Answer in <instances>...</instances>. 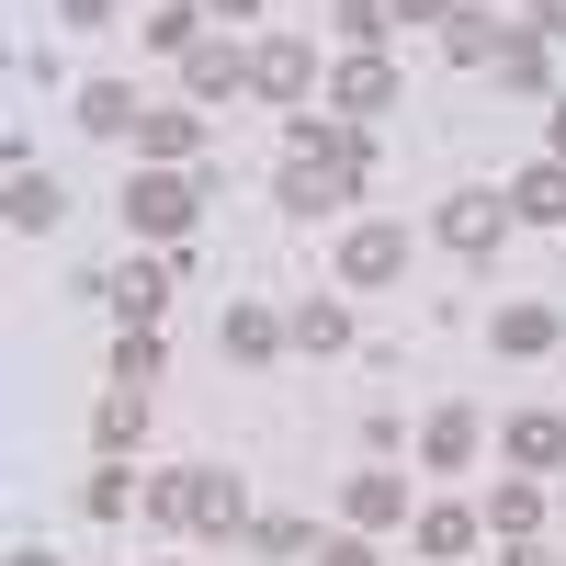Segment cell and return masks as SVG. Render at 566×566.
<instances>
[{"label": "cell", "mask_w": 566, "mask_h": 566, "mask_svg": "<svg viewBox=\"0 0 566 566\" xmlns=\"http://www.w3.org/2000/svg\"><path fill=\"white\" fill-rule=\"evenodd\" d=\"M442 45H453V69H488V80H510V91H544V45L510 34V23H476V12H464Z\"/></svg>", "instance_id": "6da1fadb"}, {"label": "cell", "mask_w": 566, "mask_h": 566, "mask_svg": "<svg viewBox=\"0 0 566 566\" xmlns=\"http://www.w3.org/2000/svg\"><path fill=\"white\" fill-rule=\"evenodd\" d=\"M148 499H159V522H181V533H239V522H250L227 464H216V476H159Z\"/></svg>", "instance_id": "7a4b0ae2"}, {"label": "cell", "mask_w": 566, "mask_h": 566, "mask_svg": "<svg viewBox=\"0 0 566 566\" xmlns=\"http://www.w3.org/2000/svg\"><path fill=\"white\" fill-rule=\"evenodd\" d=\"M363 181H374V159H328V148H295V159H283V205H295V216H328V205H352Z\"/></svg>", "instance_id": "3957f363"}, {"label": "cell", "mask_w": 566, "mask_h": 566, "mask_svg": "<svg viewBox=\"0 0 566 566\" xmlns=\"http://www.w3.org/2000/svg\"><path fill=\"white\" fill-rule=\"evenodd\" d=\"M193 205H205V181H181V170H136V181H125V216L148 227V239H181Z\"/></svg>", "instance_id": "277c9868"}, {"label": "cell", "mask_w": 566, "mask_h": 566, "mask_svg": "<svg viewBox=\"0 0 566 566\" xmlns=\"http://www.w3.org/2000/svg\"><path fill=\"white\" fill-rule=\"evenodd\" d=\"M442 239H453L464 261H488V250L510 239V205H499V193H453V205H442Z\"/></svg>", "instance_id": "5b68a950"}, {"label": "cell", "mask_w": 566, "mask_h": 566, "mask_svg": "<svg viewBox=\"0 0 566 566\" xmlns=\"http://www.w3.org/2000/svg\"><path fill=\"white\" fill-rule=\"evenodd\" d=\"M181 80H193V103H239V91H261V69L239 57V45H193Z\"/></svg>", "instance_id": "8992f818"}, {"label": "cell", "mask_w": 566, "mask_h": 566, "mask_svg": "<svg viewBox=\"0 0 566 566\" xmlns=\"http://www.w3.org/2000/svg\"><path fill=\"white\" fill-rule=\"evenodd\" d=\"M328 103H340V125H363V114H386V103H397V69L374 57V45H363V57H352L340 80H328Z\"/></svg>", "instance_id": "52a82bcc"}, {"label": "cell", "mask_w": 566, "mask_h": 566, "mask_svg": "<svg viewBox=\"0 0 566 566\" xmlns=\"http://www.w3.org/2000/svg\"><path fill=\"white\" fill-rule=\"evenodd\" d=\"M0 216H12L23 239H34V227H57V216H69V193H57V181H45L34 159H12V193H0Z\"/></svg>", "instance_id": "ba28073f"}, {"label": "cell", "mask_w": 566, "mask_h": 566, "mask_svg": "<svg viewBox=\"0 0 566 566\" xmlns=\"http://www.w3.org/2000/svg\"><path fill=\"white\" fill-rule=\"evenodd\" d=\"M340 272H352V283H397V272H408V227H352Z\"/></svg>", "instance_id": "9c48e42d"}, {"label": "cell", "mask_w": 566, "mask_h": 566, "mask_svg": "<svg viewBox=\"0 0 566 566\" xmlns=\"http://www.w3.org/2000/svg\"><path fill=\"white\" fill-rule=\"evenodd\" d=\"M250 69H261V91H272V103H306V91H317V57H306L295 34H272V45H261Z\"/></svg>", "instance_id": "30bf717a"}, {"label": "cell", "mask_w": 566, "mask_h": 566, "mask_svg": "<svg viewBox=\"0 0 566 566\" xmlns=\"http://www.w3.org/2000/svg\"><path fill=\"white\" fill-rule=\"evenodd\" d=\"M136 148L170 170V159H193V148H205V125H193V114H170V103H148V114H136Z\"/></svg>", "instance_id": "8fae6325"}, {"label": "cell", "mask_w": 566, "mask_h": 566, "mask_svg": "<svg viewBox=\"0 0 566 566\" xmlns=\"http://www.w3.org/2000/svg\"><path fill=\"white\" fill-rule=\"evenodd\" d=\"M170 283H181V272H170V261H125V272H114V283H103V295H114V306H125V317H136V328H148V317H159V295H170Z\"/></svg>", "instance_id": "7c38bea8"}, {"label": "cell", "mask_w": 566, "mask_h": 566, "mask_svg": "<svg viewBox=\"0 0 566 566\" xmlns=\"http://www.w3.org/2000/svg\"><path fill=\"white\" fill-rule=\"evenodd\" d=\"M136 114H148V103H136L125 80H91V91H80V125H91V136H125Z\"/></svg>", "instance_id": "4fadbf2b"}, {"label": "cell", "mask_w": 566, "mask_h": 566, "mask_svg": "<svg viewBox=\"0 0 566 566\" xmlns=\"http://www.w3.org/2000/svg\"><path fill=\"white\" fill-rule=\"evenodd\" d=\"M510 464H522V476H555V464H566V431H555V419H510Z\"/></svg>", "instance_id": "5bb4252c"}, {"label": "cell", "mask_w": 566, "mask_h": 566, "mask_svg": "<svg viewBox=\"0 0 566 566\" xmlns=\"http://www.w3.org/2000/svg\"><path fill=\"white\" fill-rule=\"evenodd\" d=\"M510 216H566V159H544V170H522V181H510Z\"/></svg>", "instance_id": "9a60e30c"}, {"label": "cell", "mask_w": 566, "mask_h": 566, "mask_svg": "<svg viewBox=\"0 0 566 566\" xmlns=\"http://www.w3.org/2000/svg\"><path fill=\"white\" fill-rule=\"evenodd\" d=\"M419 453H431V464H476V419H464V408H442L431 431H419Z\"/></svg>", "instance_id": "2e32d148"}, {"label": "cell", "mask_w": 566, "mask_h": 566, "mask_svg": "<svg viewBox=\"0 0 566 566\" xmlns=\"http://www.w3.org/2000/svg\"><path fill=\"white\" fill-rule=\"evenodd\" d=\"M272 340H283V317H272V306H227V352H239V363H261Z\"/></svg>", "instance_id": "e0dca14e"}, {"label": "cell", "mask_w": 566, "mask_h": 566, "mask_svg": "<svg viewBox=\"0 0 566 566\" xmlns=\"http://www.w3.org/2000/svg\"><path fill=\"white\" fill-rule=\"evenodd\" d=\"M499 352H522V363L555 352V317H544V306H499Z\"/></svg>", "instance_id": "ac0fdd59"}, {"label": "cell", "mask_w": 566, "mask_h": 566, "mask_svg": "<svg viewBox=\"0 0 566 566\" xmlns=\"http://www.w3.org/2000/svg\"><path fill=\"white\" fill-rule=\"evenodd\" d=\"M295 340H306V352H340V340H352V317L328 306V295H306V306H295Z\"/></svg>", "instance_id": "d6986e66"}, {"label": "cell", "mask_w": 566, "mask_h": 566, "mask_svg": "<svg viewBox=\"0 0 566 566\" xmlns=\"http://www.w3.org/2000/svg\"><path fill=\"white\" fill-rule=\"evenodd\" d=\"M464 544H476V522H464V510H431V522H419V555H431V566H453Z\"/></svg>", "instance_id": "ffe728a7"}, {"label": "cell", "mask_w": 566, "mask_h": 566, "mask_svg": "<svg viewBox=\"0 0 566 566\" xmlns=\"http://www.w3.org/2000/svg\"><path fill=\"white\" fill-rule=\"evenodd\" d=\"M488 522H499V533H510V544H522V533H533V522H544V499H533V476H522V488H499V499H488Z\"/></svg>", "instance_id": "44dd1931"}, {"label": "cell", "mask_w": 566, "mask_h": 566, "mask_svg": "<svg viewBox=\"0 0 566 566\" xmlns=\"http://www.w3.org/2000/svg\"><path fill=\"white\" fill-rule=\"evenodd\" d=\"M328 23H340V34H352V45H374V34H386V23H397V12H386V0H328Z\"/></svg>", "instance_id": "7402d4cb"}, {"label": "cell", "mask_w": 566, "mask_h": 566, "mask_svg": "<svg viewBox=\"0 0 566 566\" xmlns=\"http://www.w3.org/2000/svg\"><path fill=\"white\" fill-rule=\"evenodd\" d=\"M352 522H363V533L397 522V476H352Z\"/></svg>", "instance_id": "603a6c76"}, {"label": "cell", "mask_w": 566, "mask_h": 566, "mask_svg": "<svg viewBox=\"0 0 566 566\" xmlns=\"http://www.w3.org/2000/svg\"><path fill=\"white\" fill-rule=\"evenodd\" d=\"M136 431H148V408H136V386H114V397H103V442H114V453H125V442H136Z\"/></svg>", "instance_id": "cb8c5ba5"}, {"label": "cell", "mask_w": 566, "mask_h": 566, "mask_svg": "<svg viewBox=\"0 0 566 566\" xmlns=\"http://www.w3.org/2000/svg\"><path fill=\"white\" fill-rule=\"evenodd\" d=\"M148 45H159V57H193L205 34H193V12H148Z\"/></svg>", "instance_id": "d4e9b609"}, {"label": "cell", "mask_w": 566, "mask_h": 566, "mask_svg": "<svg viewBox=\"0 0 566 566\" xmlns=\"http://www.w3.org/2000/svg\"><path fill=\"white\" fill-rule=\"evenodd\" d=\"M317 566H374V544H317Z\"/></svg>", "instance_id": "484cf974"}, {"label": "cell", "mask_w": 566, "mask_h": 566, "mask_svg": "<svg viewBox=\"0 0 566 566\" xmlns=\"http://www.w3.org/2000/svg\"><path fill=\"white\" fill-rule=\"evenodd\" d=\"M57 12H69V23H114V0H57Z\"/></svg>", "instance_id": "4316f807"}, {"label": "cell", "mask_w": 566, "mask_h": 566, "mask_svg": "<svg viewBox=\"0 0 566 566\" xmlns=\"http://www.w3.org/2000/svg\"><path fill=\"white\" fill-rule=\"evenodd\" d=\"M386 12H397V23H431V12H442V0H386Z\"/></svg>", "instance_id": "83f0119b"}, {"label": "cell", "mask_w": 566, "mask_h": 566, "mask_svg": "<svg viewBox=\"0 0 566 566\" xmlns=\"http://www.w3.org/2000/svg\"><path fill=\"white\" fill-rule=\"evenodd\" d=\"M533 23H544V34H566V0H533Z\"/></svg>", "instance_id": "f1b7e54d"}, {"label": "cell", "mask_w": 566, "mask_h": 566, "mask_svg": "<svg viewBox=\"0 0 566 566\" xmlns=\"http://www.w3.org/2000/svg\"><path fill=\"white\" fill-rule=\"evenodd\" d=\"M12 566H57V555H34V544H23V555H12Z\"/></svg>", "instance_id": "f546056e"}, {"label": "cell", "mask_w": 566, "mask_h": 566, "mask_svg": "<svg viewBox=\"0 0 566 566\" xmlns=\"http://www.w3.org/2000/svg\"><path fill=\"white\" fill-rule=\"evenodd\" d=\"M555 159H566V103H555Z\"/></svg>", "instance_id": "4dcf8cb0"}, {"label": "cell", "mask_w": 566, "mask_h": 566, "mask_svg": "<svg viewBox=\"0 0 566 566\" xmlns=\"http://www.w3.org/2000/svg\"><path fill=\"white\" fill-rule=\"evenodd\" d=\"M216 12H261V0H216Z\"/></svg>", "instance_id": "1f68e13d"}]
</instances>
